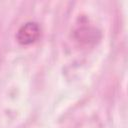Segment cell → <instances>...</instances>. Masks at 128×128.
<instances>
[{"instance_id": "6da1fadb", "label": "cell", "mask_w": 128, "mask_h": 128, "mask_svg": "<svg viewBox=\"0 0 128 128\" xmlns=\"http://www.w3.org/2000/svg\"><path fill=\"white\" fill-rule=\"evenodd\" d=\"M39 27L35 23H27L18 32V40L23 44L34 42L39 36Z\"/></svg>"}]
</instances>
